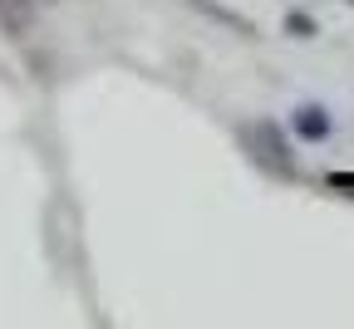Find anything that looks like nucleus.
<instances>
[{
  "instance_id": "4",
  "label": "nucleus",
  "mask_w": 354,
  "mask_h": 329,
  "mask_svg": "<svg viewBox=\"0 0 354 329\" xmlns=\"http://www.w3.org/2000/svg\"><path fill=\"white\" fill-rule=\"evenodd\" d=\"M0 25H6L10 35H25V25H30V0H0Z\"/></svg>"
},
{
  "instance_id": "1",
  "label": "nucleus",
  "mask_w": 354,
  "mask_h": 329,
  "mask_svg": "<svg viewBox=\"0 0 354 329\" xmlns=\"http://www.w3.org/2000/svg\"><path fill=\"white\" fill-rule=\"evenodd\" d=\"M241 143L251 148V158H256L266 172H276V177H286V182H295L300 162H295L290 138L281 133V123H276V118H256V123H246V128H241Z\"/></svg>"
},
{
  "instance_id": "5",
  "label": "nucleus",
  "mask_w": 354,
  "mask_h": 329,
  "mask_svg": "<svg viewBox=\"0 0 354 329\" xmlns=\"http://www.w3.org/2000/svg\"><path fill=\"white\" fill-rule=\"evenodd\" d=\"M286 30H290L295 39H315V35H320V25L310 20L305 10H290V15H286Z\"/></svg>"
},
{
  "instance_id": "3",
  "label": "nucleus",
  "mask_w": 354,
  "mask_h": 329,
  "mask_svg": "<svg viewBox=\"0 0 354 329\" xmlns=\"http://www.w3.org/2000/svg\"><path fill=\"white\" fill-rule=\"evenodd\" d=\"M187 6H197L207 20H216V25H227V30H236V35H256V25L246 20V15H236V10H227V6H216V0H187Z\"/></svg>"
},
{
  "instance_id": "6",
  "label": "nucleus",
  "mask_w": 354,
  "mask_h": 329,
  "mask_svg": "<svg viewBox=\"0 0 354 329\" xmlns=\"http://www.w3.org/2000/svg\"><path fill=\"white\" fill-rule=\"evenodd\" d=\"M344 6H354V0H344Z\"/></svg>"
},
{
  "instance_id": "2",
  "label": "nucleus",
  "mask_w": 354,
  "mask_h": 329,
  "mask_svg": "<svg viewBox=\"0 0 354 329\" xmlns=\"http://www.w3.org/2000/svg\"><path fill=\"white\" fill-rule=\"evenodd\" d=\"M290 133L300 138V143H325V138L335 133L330 109H325V104H300V109L290 113Z\"/></svg>"
}]
</instances>
